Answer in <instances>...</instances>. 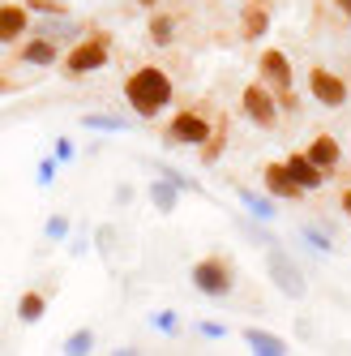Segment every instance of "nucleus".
I'll use <instances>...</instances> for the list:
<instances>
[{"label": "nucleus", "mask_w": 351, "mask_h": 356, "mask_svg": "<svg viewBox=\"0 0 351 356\" xmlns=\"http://www.w3.org/2000/svg\"><path fill=\"white\" fill-rule=\"evenodd\" d=\"M124 99L142 120H155L167 104H171V78L159 65H142L129 82H124Z\"/></svg>", "instance_id": "nucleus-1"}, {"label": "nucleus", "mask_w": 351, "mask_h": 356, "mask_svg": "<svg viewBox=\"0 0 351 356\" xmlns=\"http://www.w3.org/2000/svg\"><path fill=\"white\" fill-rule=\"evenodd\" d=\"M108 56H112V39H108V35H90V39H78V43H73V52L65 56V69H69V78H82V73L103 69Z\"/></svg>", "instance_id": "nucleus-2"}, {"label": "nucleus", "mask_w": 351, "mask_h": 356, "mask_svg": "<svg viewBox=\"0 0 351 356\" xmlns=\"http://www.w3.org/2000/svg\"><path fill=\"white\" fill-rule=\"evenodd\" d=\"M210 138H214V129L202 112H176L167 124V146H202Z\"/></svg>", "instance_id": "nucleus-3"}, {"label": "nucleus", "mask_w": 351, "mask_h": 356, "mask_svg": "<svg viewBox=\"0 0 351 356\" xmlns=\"http://www.w3.org/2000/svg\"><path fill=\"white\" fill-rule=\"evenodd\" d=\"M266 266H270V279H274V288H279L283 296H291V300H300L309 292V284H305V275H300V266L287 258L283 249H270V258H266Z\"/></svg>", "instance_id": "nucleus-4"}, {"label": "nucleus", "mask_w": 351, "mask_h": 356, "mask_svg": "<svg viewBox=\"0 0 351 356\" xmlns=\"http://www.w3.org/2000/svg\"><path fill=\"white\" fill-rule=\"evenodd\" d=\"M189 279H193V288L202 292V296H228L232 292V270L223 266L219 258H202V262L193 266Z\"/></svg>", "instance_id": "nucleus-5"}, {"label": "nucleus", "mask_w": 351, "mask_h": 356, "mask_svg": "<svg viewBox=\"0 0 351 356\" xmlns=\"http://www.w3.org/2000/svg\"><path fill=\"white\" fill-rule=\"evenodd\" d=\"M309 95L317 99L321 108H343L347 104V82L330 69H313L309 73Z\"/></svg>", "instance_id": "nucleus-6"}, {"label": "nucleus", "mask_w": 351, "mask_h": 356, "mask_svg": "<svg viewBox=\"0 0 351 356\" xmlns=\"http://www.w3.org/2000/svg\"><path fill=\"white\" fill-rule=\"evenodd\" d=\"M240 104H244V116L253 124H262V129H270V124L279 120V104H274V95L266 86H248Z\"/></svg>", "instance_id": "nucleus-7"}, {"label": "nucleus", "mask_w": 351, "mask_h": 356, "mask_svg": "<svg viewBox=\"0 0 351 356\" xmlns=\"http://www.w3.org/2000/svg\"><path fill=\"white\" fill-rule=\"evenodd\" d=\"M35 35L52 39V43H78V39H82V26H78L73 17H65V13H39Z\"/></svg>", "instance_id": "nucleus-8"}, {"label": "nucleus", "mask_w": 351, "mask_h": 356, "mask_svg": "<svg viewBox=\"0 0 351 356\" xmlns=\"http://www.w3.org/2000/svg\"><path fill=\"white\" fill-rule=\"evenodd\" d=\"M31 35V9L26 5H0V43H17Z\"/></svg>", "instance_id": "nucleus-9"}, {"label": "nucleus", "mask_w": 351, "mask_h": 356, "mask_svg": "<svg viewBox=\"0 0 351 356\" xmlns=\"http://www.w3.org/2000/svg\"><path fill=\"white\" fill-rule=\"evenodd\" d=\"M262 78L279 90V95H287L291 90V60L279 52V47H270V52H262Z\"/></svg>", "instance_id": "nucleus-10"}, {"label": "nucleus", "mask_w": 351, "mask_h": 356, "mask_svg": "<svg viewBox=\"0 0 351 356\" xmlns=\"http://www.w3.org/2000/svg\"><path fill=\"white\" fill-rule=\"evenodd\" d=\"M283 163H287V172H291V181H296L300 189H305V193H309V189H321V185H325L321 168H317V163H313L309 155H287Z\"/></svg>", "instance_id": "nucleus-11"}, {"label": "nucleus", "mask_w": 351, "mask_h": 356, "mask_svg": "<svg viewBox=\"0 0 351 356\" xmlns=\"http://www.w3.org/2000/svg\"><path fill=\"white\" fill-rule=\"evenodd\" d=\"M266 189H270V197H283V202H291V197H300L305 189H300L296 181H291V172H287V163H266Z\"/></svg>", "instance_id": "nucleus-12"}, {"label": "nucleus", "mask_w": 351, "mask_h": 356, "mask_svg": "<svg viewBox=\"0 0 351 356\" xmlns=\"http://www.w3.org/2000/svg\"><path fill=\"white\" fill-rule=\"evenodd\" d=\"M22 65H39V69H47V65H52L56 56H60V47L52 43V39H43V35H35V39H26V43H22Z\"/></svg>", "instance_id": "nucleus-13"}, {"label": "nucleus", "mask_w": 351, "mask_h": 356, "mask_svg": "<svg viewBox=\"0 0 351 356\" xmlns=\"http://www.w3.org/2000/svg\"><path fill=\"white\" fill-rule=\"evenodd\" d=\"M305 155L321 168V172H330V168H339V159H343V150H339V142L330 138V134H317L313 142H309V150Z\"/></svg>", "instance_id": "nucleus-14"}, {"label": "nucleus", "mask_w": 351, "mask_h": 356, "mask_svg": "<svg viewBox=\"0 0 351 356\" xmlns=\"http://www.w3.org/2000/svg\"><path fill=\"white\" fill-rule=\"evenodd\" d=\"M244 343L253 348V352H262V356H287V339L270 335V330H257V326L244 330Z\"/></svg>", "instance_id": "nucleus-15"}, {"label": "nucleus", "mask_w": 351, "mask_h": 356, "mask_svg": "<svg viewBox=\"0 0 351 356\" xmlns=\"http://www.w3.org/2000/svg\"><path fill=\"white\" fill-rule=\"evenodd\" d=\"M266 26H270V13H266L262 5H248L244 17H240V35H244V39H262Z\"/></svg>", "instance_id": "nucleus-16"}, {"label": "nucleus", "mask_w": 351, "mask_h": 356, "mask_svg": "<svg viewBox=\"0 0 351 356\" xmlns=\"http://www.w3.org/2000/svg\"><path fill=\"white\" fill-rule=\"evenodd\" d=\"M43 314H47V296H43V292H22V300H17V318L26 322V326H35Z\"/></svg>", "instance_id": "nucleus-17"}, {"label": "nucleus", "mask_w": 351, "mask_h": 356, "mask_svg": "<svg viewBox=\"0 0 351 356\" xmlns=\"http://www.w3.org/2000/svg\"><path fill=\"white\" fill-rule=\"evenodd\" d=\"M146 193H150V202H155L163 215H171V211H176V185H171V181H150V185H146Z\"/></svg>", "instance_id": "nucleus-18"}, {"label": "nucleus", "mask_w": 351, "mask_h": 356, "mask_svg": "<svg viewBox=\"0 0 351 356\" xmlns=\"http://www.w3.org/2000/svg\"><path fill=\"white\" fill-rule=\"evenodd\" d=\"M240 207L253 215V219H274V202L270 197H262V193H248V189H240Z\"/></svg>", "instance_id": "nucleus-19"}, {"label": "nucleus", "mask_w": 351, "mask_h": 356, "mask_svg": "<svg viewBox=\"0 0 351 356\" xmlns=\"http://www.w3.org/2000/svg\"><path fill=\"white\" fill-rule=\"evenodd\" d=\"M171 39H176V17H167V13L150 17V43H155V47H167Z\"/></svg>", "instance_id": "nucleus-20"}, {"label": "nucleus", "mask_w": 351, "mask_h": 356, "mask_svg": "<svg viewBox=\"0 0 351 356\" xmlns=\"http://www.w3.org/2000/svg\"><path fill=\"white\" fill-rule=\"evenodd\" d=\"M82 124H86V129H103V134H120V129H129V120H120V116H86Z\"/></svg>", "instance_id": "nucleus-21"}, {"label": "nucleus", "mask_w": 351, "mask_h": 356, "mask_svg": "<svg viewBox=\"0 0 351 356\" xmlns=\"http://www.w3.org/2000/svg\"><path fill=\"white\" fill-rule=\"evenodd\" d=\"M94 348V335H90V330H73V335L65 339V352L69 356H82V352H90Z\"/></svg>", "instance_id": "nucleus-22"}, {"label": "nucleus", "mask_w": 351, "mask_h": 356, "mask_svg": "<svg viewBox=\"0 0 351 356\" xmlns=\"http://www.w3.org/2000/svg\"><path fill=\"white\" fill-rule=\"evenodd\" d=\"M43 236L47 241H65L69 236V219L65 215H52V219H47V227H43Z\"/></svg>", "instance_id": "nucleus-23"}, {"label": "nucleus", "mask_w": 351, "mask_h": 356, "mask_svg": "<svg viewBox=\"0 0 351 356\" xmlns=\"http://www.w3.org/2000/svg\"><path fill=\"white\" fill-rule=\"evenodd\" d=\"M300 232H305V241L313 245V249H321V253H334V245H330V236H325V232H317V227H300Z\"/></svg>", "instance_id": "nucleus-24"}, {"label": "nucleus", "mask_w": 351, "mask_h": 356, "mask_svg": "<svg viewBox=\"0 0 351 356\" xmlns=\"http://www.w3.org/2000/svg\"><path fill=\"white\" fill-rule=\"evenodd\" d=\"M150 322H155V326L163 330V335H180V318H176L171 309H163V314H155V318H150Z\"/></svg>", "instance_id": "nucleus-25"}, {"label": "nucleus", "mask_w": 351, "mask_h": 356, "mask_svg": "<svg viewBox=\"0 0 351 356\" xmlns=\"http://www.w3.org/2000/svg\"><path fill=\"white\" fill-rule=\"evenodd\" d=\"M31 13H65V0H26Z\"/></svg>", "instance_id": "nucleus-26"}, {"label": "nucleus", "mask_w": 351, "mask_h": 356, "mask_svg": "<svg viewBox=\"0 0 351 356\" xmlns=\"http://www.w3.org/2000/svg\"><path fill=\"white\" fill-rule=\"evenodd\" d=\"M219 155H223V142H219V138H214V142H202V163H214Z\"/></svg>", "instance_id": "nucleus-27"}, {"label": "nucleus", "mask_w": 351, "mask_h": 356, "mask_svg": "<svg viewBox=\"0 0 351 356\" xmlns=\"http://www.w3.org/2000/svg\"><path fill=\"white\" fill-rule=\"evenodd\" d=\"M56 181V159H43L39 163V185H52Z\"/></svg>", "instance_id": "nucleus-28"}, {"label": "nucleus", "mask_w": 351, "mask_h": 356, "mask_svg": "<svg viewBox=\"0 0 351 356\" xmlns=\"http://www.w3.org/2000/svg\"><path fill=\"white\" fill-rule=\"evenodd\" d=\"M73 159V142L69 138H56V163H69Z\"/></svg>", "instance_id": "nucleus-29"}, {"label": "nucleus", "mask_w": 351, "mask_h": 356, "mask_svg": "<svg viewBox=\"0 0 351 356\" xmlns=\"http://www.w3.org/2000/svg\"><path fill=\"white\" fill-rule=\"evenodd\" d=\"M197 330H202L206 339H223V335H228V326H219V322H202Z\"/></svg>", "instance_id": "nucleus-30"}, {"label": "nucleus", "mask_w": 351, "mask_h": 356, "mask_svg": "<svg viewBox=\"0 0 351 356\" xmlns=\"http://www.w3.org/2000/svg\"><path fill=\"white\" fill-rule=\"evenodd\" d=\"M94 245H99V253H108V249H112V227H99V232H94Z\"/></svg>", "instance_id": "nucleus-31"}, {"label": "nucleus", "mask_w": 351, "mask_h": 356, "mask_svg": "<svg viewBox=\"0 0 351 356\" xmlns=\"http://www.w3.org/2000/svg\"><path fill=\"white\" fill-rule=\"evenodd\" d=\"M334 5H339V13H347V17H351V0H334Z\"/></svg>", "instance_id": "nucleus-32"}, {"label": "nucleus", "mask_w": 351, "mask_h": 356, "mask_svg": "<svg viewBox=\"0 0 351 356\" xmlns=\"http://www.w3.org/2000/svg\"><path fill=\"white\" fill-rule=\"evenodd\" d=\"M343 211H347V219H351V189L343 193Z\"/></svg>", "instance_id": "nucleus-33"}, {"label": "nucleus", "mask_w": 351, "mask_h": 356, "mask_svg": "<svg viewBox=\"0 0 351 356\" xmlns=\"http://www.w3.org/2000/svg\"><path fill=\"white\" fill-rule=\"evenodd\" d=\"M9 90H13V82H9V78H0V95H9Z\"/></svg>", "instance_id": "nucleus-34"}, {"label": "nucleus", "mask_w": 351, "mask_h": 356, "mask_svg": "<svg viewBox=\"0 0 351 356\" xmlns=\"http://www.w3.org/2000/svg\"><path fill=\"white\" fill-rule=\"evenodd\" d=\"M137 5H159V0H137Z\"/></svg>", "instance_id": "nucleus-35"}]
</instances>
